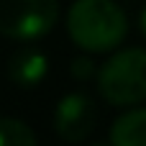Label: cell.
<instances>
[{
  "mask_svg": "<svg viewBox=\"0 0 146 146\" xmlns=\"http://www.w3.org/2000/svg\"><path fill=\"white\" fill-rule=\"evenodd\" d=\"M98 123V108L95 100L85 92H69L59 100L54 110V128L62 141L80 144L85 141Z\"/></svg>",
  "mask_w": 146,
  "mask_h": 146,
  "instance_id": "obj_4",
  "label": "cell"
},
{
  "mask_svg": "<svg viewBox=\"0 0 146 146\" xmlns=\"http://www.w3.org/2000/svg\"><path fill=\"white\" fill-rule=\"evenodd\" d=\"M110 146H146V108H133L115 118Z\"/></svg>",
  "mask_w": 146,
  "mask_h": 146,
  "instance_id": "obj_6",
  "label": "cell"
},
{
  "mask_svg": "<svg viewBox=\"0 0 146 146\" xmlns=\"http://www.w3.org/2000/svg\"><path fill=\"white\" fill-rule=\"evenodd\" d=\"M98 92L115 108L146 100V49L115 51L98 69Z\"/></svg>",
  "mask_w": 146,
  "mask_h": 146,
  "instance_id": "obj_2",
  "label": "cell"
},
{
  "mask_svg": "<svg viewBox=\"0 0 146 146\" xmlns=\"http://www.w3.org/2000/svg\"><path fill=\"white\" fill-rule=\"evenodd\" d=\"M67 31L80 49L103 54L123 44L128 18L115 0H74L67 13Z\"/></svg>",
  "mask_w": 146,
  "mask_h": 146,
  "instance_id": "obj_1",
  "label": "cell"
},
{
  "mask_svg": "<svg viewBox=\"0 0 146 146\" xmlns=\"http://www.w3.org/2000/svg\"><path fill=\"white\" fill-rule=\"evenodd\" d=\"M0 146H36V136L28 123L18 118H0Z\"/></svg>",
  "mask_w": 146,
  "mask_h": 146,
  "instance_id": "obj_7",
  "label": "cell"
},
{
  "mask_svg": "<svg viewBox=\"0 0 146 146\" xmlns=\"http://www.w3.org/2000/svg\"><path fill=\"white\" fill-rule=\"evenodd\" d=\"M59 18V0H0V33L18 41L46 36Z\"/></svg>",
  "mask_w": 146,
  "mask_h": 146,
  "instance_id": "obj_3",
  "label": "cell"
},
{
  "mask_svg": "<svg viewBox=\"0 0 146 146\" xmlns=\"http://www.w3.org/2000/svg\"><path fill=\"white\" fill-rule=\"evenodd\" d=\"M92 146H110V144H92Z\"/></svg>",
  "mask_w": 146,
  "mask_h": 146,
  "instance_id": "obj_10",
  "label": "cell"
},
{
  "mask_svg": "<svg viewBox=\"0 0 146 146\" xmlns=\"http://www.w3.org/2000/svg\"><path fill=\"white\" fill-rule=\"evenodd\" d=\"M139 28H141V33L146 36V5H144V10H141V18H139Z\"/></svg>",
  "mask_w": 146,
  "mask_h": 146,
  "instance_id": "obj_9",
  "label": "cell"
},
{
  "mask_svg": "<svg viewBox=\"0 0 146 146\" xmlns=\"http://www.w3.org/2000/svg\"><path fill=\"white\" fill-rule=\"evenodd\" d=\"M49 72V59L38 49H18L8 62V77L21 87L38 85Z\"/></svg>",
  "mask_w": 146,
  "mask_h": 146,
  "instance_id": "obj_5",
  "label": "cell"
},
{
  "mask_svg": "<svg viewBox=\"0 0 146 146\" xmlns=\"http://www.w3.org/2000/svg\"><path fill=\"white\" fill-rule=\"evenodd\" d=\"M98 72H95V64H92V59H87V56H77L74 62H72V77L74 80H80V82H87L90 77H95Z\"/></svg>",
  "mask_w": 146,
  "mask_h": 146,
  "instance_id": "obj_8",
  "label": "cell"
}]
</instances>
